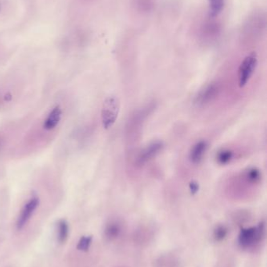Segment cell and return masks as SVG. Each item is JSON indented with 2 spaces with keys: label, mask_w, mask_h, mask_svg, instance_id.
<instances>
[{
  "label": "cell",
  "mask_w": 267,
  "mask_h": 267,
  "mask_svg": "<svg viewBox=\"0 0 267 267\" xmlns=\"http://www.w3.org/2000/svg\"><path fill=\"white\" fill-rule=\"evenodd\" d=\"M228 235V229L225 225L216 226L213 231V238L216 242L223 241Z\"/></svg>",
  "instance_id": "15"
},
{
  "label": "cell",
  "mask_w": 267,
  "mask_h": 267,
  "mask_svg": "<svg viewBox=\"0 0 267 267\" xmlns=\"http://www.w3.org/2000/svg\"><path fill=\"white\" fill-rule=\"evenodd\" d=\"M267 14L263 10H255L247 17L240 28V38L244 42L260 39L267 30Z\"/></svg>",
  "instance_id": "1"
},
{
  "label": "cell",
  "mask_w": 267,
  "mask_h": 267,
  "mask_svg": "<svg viewBox=\"0 0 267 267\" xmlns=\"http://www.w3.org/2000/svg\"><path fill=\"white\" fill-rule=\"evenodd\" d=\"M233 157L234 153L231 150L223 149L217 154L216 159H217L218 163L220 164L225 165V164L229 163Z\"/></svg>",
  "instance_id": "16"
},
{
  "label": "cell",
  "mask_w": 267,
  "mask_h": 267,
  "mask_svg": "<svg viewBox=\"0 0 267 267\" xmlns=\"http://www.w3.org/2000/svg\"><path fill=\"white\" fill-rule=\"evenodd\" d=\"M93 237L92 236H83L81 237L77 244V249L82 252H87L91 245Z\"/></svg>",
  "instance_id": "17"
},
{
  "label": "cell",
  "mask_w": 267,
  "mask_h": 267,
  "mask_svg": "<svg viewBox=\"0 0 267 267\" xmlns=\"http://www.w3.org/2000/svg\"><path fill=\"white\" fill-rule=\"evenodd\" d=\"M1 103H2V101H1V98H0V105H1Z\"/></svg>",
  "instance_id": "21"
},
{
  "label": "cell",
  "mask_w": 267,
  "mask_h": 267,
  "mask_svg": "<svg viewBox=\"0 0 267 267\" xmlns=\"http://www.w3.org/2000/svg\"><path fill=\"white\" fill-rule=\"evenodd\" d=\"M208 145L204 141H200L194 145L190 152V160L194 164H198L202 160L204 154L206 152Z\"/></svg>",
  "instance_id": "11"
},
{
  "label": "cell",
  "mask_w": 267,
  "mask_h": 267,
  "mask_svg": "<svg viewBox=\"0 0 267 267\" xmlns=\"http://www.w3.org/2000/svg\"><path fill=\"white\" fill-rule=\"evenodd\" d=\"M190 189H191V193L195 194L199 190V185L193 182V183L190 184Z\"/></svg>",
  "instance_id": "19"
},
{
  "label": "cell",
  "mask_w": 267,
  "mask_h": 267,
  "mask_svg": "<svg viewBox=\"0 0 267 267\" xmlns=\"http://www.w3.org/2000/svg\"><path fill=\"white\" fill-rule=\"evenodd\" d=\"M260 178H261L260 172L256 169H250L245 173V178L247 181L249 183H252V184L257 183L260 180Z\"/></svg>",
  "instance_id": "18"
},
{
  "label": "cell",
  "mask_w": 267,
  "mask_h": 267,
  "mask_svg": "<svg viewBox=\"0 0 267 267\" xmlns=\"http://www.w3.org/2000/svg\"><path fill=\"white\" fill-rule=\"evenodd\" d=\"M219 91H220V89H219V86H218L217 84H210L208 86L204 88L203 90H201L199 95L197 96V104L200 105V106L208 104L209 102H212L214 99H216Z\"/></svg>",
  "instance_id": "8"
},
{
  "label": "cell",
  "mask_w": 267,
  "mask_h": 267,
  "mask_svg": "<svg viewBox=\"0 0 267 267\" xmlns=\"http://www.w3.org/2000/svg\"><path fill=\"white\" fill-rule=\"evenodd\" d=\"M62 117V110L59 106L54 107L45 119L43 127L46 131H52L58 127Z\"/></svg>",
  "instance_id": "10"
},
{
  "label": "cell",
  "mask_w": 267,
  "mask_h": 267,
  "mask_svg": "<svg viewBox=\"0 0 267 267\" xmlns=\"http://www.w3.org/2000/svg\"><path fill=\"white\" fill-rule=\"evenodd\" d=\"M120 110V102L115 95L107 96L103 101L101 120L103 128L110 129L115 124Z\"/></svg>",
  "instance_id": "4"
},
{
  "label": "cell",
  "mask_w": 267,
  "mask_h": 267,
  "mask_svg": "<svg viewBox=\"0 0 267 267\" xmlns=\"http://www.w3.org/2000/svg\"><path fill=\"white\" fill-rule=\"evenodd\" d=\"M266 236V226L260 223L256 227L242 228L238 236V244L244 249L255 248L264 241Z\"/></svg>",
  "instance_id": "3"
},
{
  "label": "cell",
  "mask_w": 267,
  "mask_h": 267,
  "mask_svg": "<svg viewBox=\"0 0 267 267\" xmlns=\"http://www.w3.org/2000/svg\"><path fill=\"white\" fill-rule=\"evenodd\" d=\"M208 16L210 17H218L223 12L225 6V0H208Z\"/></svg>",
  "instance_id": "13"
},
{
  "label": "cell",
  "mask_w": 267,
  "mask_h": 267,
  "mask_svg": "<svg viewBox=\"0 0 267 267\" xmlns=\"http://www.w3.org/2000/svg\"><path fill=\"white\" fill-rule=\"evenodd\" d=\"M123 232V225L119 220H113L109 221L105 226L104 235L105 238L108 241H116L117 239L120 237Z\"/></svg>",
  "instance_id": "9"
},
{
  "label": "cell",
  "mask_w": 267,
  "mask_h": 267,
  "mask_svg": "<svg viewBox=\"0 0 267 267\" xmlns=\"http://www.w3.org/2000/svg\"><path fill=\"white\" fill-rule=\"evenodd\" d=\"M38 204H39V199L37 197H33L29 199L27 203L24 206L19 216L17 218V224H16L17 230H22L25 228L28 222L30 220L34 211L36 210Z\"/></svg>",
  "instance_id": "7"
},
{
  "label": "cell",
  "mask_w": 267,
  "mask_h": 267,
  "mask_svg": "<svg viewBox=\"0 0 267 267\" xmlns=\"http://www.w3.org/2000/svg\"><path fill=\"white\" fill-rule=\"evenodd\" d=\"M257 64L258 58L256 53H250L244 57L239 66L237 73L239 87L243 88L246 86L255 73Z\"/></svg>",
  "instance_id": "5"
},
{
  "label": "cell",
  "mask_w": 267,
  "mask_h": 267,
  "mask_svg": "<svg viewBox=\"0 0 267 267\" xmlns=\"http://www.w3.org/2000/svg\"><path fill=\"white\" fill-rule=\"evenodd\" d=\"M4 146V139L2 138V135H0V152L2 151V148Z\"/></svg>",
  "instance_id": "20"
},
{
  "label": "cell",
  "mask_w": 267,
  "mask_h": 267,
  "mask_svg": "<svg viewBox=\"0 0 267 267\" xmlns=\"http://www.w3.org/2000/svg\"><path fill=\"white\" fill-rule=\"evenodd\" d=\"M69 226L67 222L61 220L58 224V241L60 244H64L68 237Z\"/></svg>",
  "instance_id": "14"
},
{
  "label": "cell",
  "mask_w": 267,
  "mask_h": 267,
  "mask_svg": "<svg viewBox=\"0 0 267 267\" xmlns=\"http://www.w3.org/2000/svg\"><path fill=\"white\" fill-rule=\"evenodd\" d=\"M163 142H155L146 146L145 148L139 152L135 159V163L139 167L145 165L146 163L152 160L154 158L160 153L163 149Z\"/></svg>",
  "instance_id": "6"
},
{
  "label": "cell",
  "mask_w": 267,
  "mask_h": 267,
  "mask_svg": "<svg viewBox=\"0 0 267 267\" xmlns=\"http://www.w3.org/2000/svg\"><path fill=\"white\" fill-rule=\"evenodd\" d=\"M217 18L207 16L206 18L200 22L197 32L200 42L205 44L213 43L221 36L223 25Z\"/></svg>",
  "instance_id": "2"
},
{
  "label": "cell",
  "mask_w": 267,
  "mask_h": 267,
  "mask_svg": "<svg viewBox=\"0 0 267 267\" xmlns=\"http://www.w3.org/2000/svg\"><path fill=\"white\" fill-rule=\"evenodd\" d=\"M132 2L135 11L141 14H147L155 8L157 0H132Z\"/></svg>",
  "instance_id": "12"
}]
</instances>
